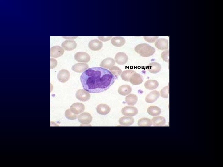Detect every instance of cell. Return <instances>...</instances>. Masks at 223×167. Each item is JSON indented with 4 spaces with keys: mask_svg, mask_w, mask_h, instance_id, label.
Masks as SVG:
<instances>
[{
    "mask_svg": "<svg viewBox=\"0 0 223 167\" xmlns=\"http://www.w3.org/2000/svg\"><path fill=\"white\" fill-rule=\"evenodd\" d=\"M116 79L108 70L101 67L89 68L80 76L84 89L90 93H98L108 89Z\"/></svg>",
    "mask_w": 223,
    "mask_h": 167,
    "instance_id": "6da1fadb",
    "label": "cell"
},
{
    "mask_svg": "<svg viewBox=\"0 0 223 167\" xmlns=\"http://www.w3.org/2000/svg\"><path fill=\"white\" fill-rule=\"evenodd\" d=\"M134 50L141 56L143 57L151 56L155 52V49L154 47L145 43L138 44L134 48Z\"/></svg>",
    "mask_w": 223,
    "mask_h": 167,
    "instance_id": "7a4b0ae2",
    "label": "cell"
},
{
    "mask_svg": "<svg viewBox=\"0 0 223 167\" xmlns=\"http://www.w3.org/2000/svg\"><path fill=\"white\" fill-rule=\"evenodd\" d=\"M92 119V117L89 113H83L78 117V120L82 125H89L91 122Z\"/></svg>",
    "mask_w": 223,
    "mask_h": 167,
    "instance_id": "3957f363",
    "label": "cell"
},
{
    "mask_svg": "<svg viewBox=\"0 0 223 167\" xmlns=\"http://www.w3.org/2000/svg\"><path fill=\"white\" fill-rule=\"evenodd\" d=\"M75 60L79 62H88L90 61V55L85 52H78L75 54L74 56Z\"/></svg>",
    "mask_w": 223,
    "mask_h": 167,
    "instance_id": "277c9868",
    "label": "cell"
},
{
    "mask_svg": "<svg viewBox=\"0 0 223 167\" xmlns=\"http://www.w3.org/2000/svg\"><path fill=\"white\" fill-rule=\"evenodd\" d=\"M76 97L78 100L85 102L88 101L90 98V95L84 89H80L76 92Z\"/></svg>",
    "mask_w": 223,
    "mask_h": 167,
    "instance_id": "5b68a950",
    "label": "cell"
},
{
    "mask_svg": "<svg viewBox=\"0 0 223 167\" xmlns=\"http://www.w3.org/2000/svg\"><path fill=\"white\" fill-rule=\"evenodd\" d=\"M137 109L134 106H126L121 110L122 113L125 116L133 117L136 115L138 113Z\"/></svg>",
    "mask_w": 223,
    "mask_h": 167,
    "instance_id": "8992f818",
    "label": "cell"
},
{
    "mask_svg": "<svg viewBox=\"0 0 223 167\" xmlns=\"http://www.w3.org/2000/svg\"><path fill=\"white\" fill-rule=\"evenodd\" d=\"M115 60L117 64L119 65H124L128 62V57L123 52H119L116 54Z\"/></svg>",
    "mask_w": 223,
    "mask_h": 167,
    "instance_id": "52a82bcc",
    "label": "cell"
},
{
    "mask_svg": "<svg viewBox=\"0 0 223 167\" xmlns=\"http://www.w3.org/2000/svg\"><path fill=\"white\" fill-rule=\"evenodd\" d=\"M64 52V49L62 47L56 45L50 48V56L51 57L57 58L62 55Z\"/></svg>",
    "mask_w": 223,
    "mask_h": 167,
    "instance_id": "ba28073f",
    "label": "cell"
},
{
    "mask_svg": "<svg viewBox=\"0 0 223 167\" xmlns=\"http://www.w3.org/2000/svg\"><path fill=\"white\" fill-rule=\"evenodd\" d=\"M70 72L66 69H62L58 73L57 78L60 82L64 83L67 81L70 78Z\"/></svg>",
    "mask_w": 223,
    "mask_h": 167,
    "instance_id": "9c48e42d",
    "label": "cell"
},
{
    "mask_svg": "<svg viewBox=\"0 0 223 167\" xmlns=\"http://www.w3.org/2000/svg\"><path fill=\"white\" fill-rule=\"evenodd\" d=\"M85 109V107L84 105L79 102L72 104L70 108L72 112L76 114L82 113L84 111Z\"/></svg>",
    "mask_w": 223,
    "mask_h": 167,
    "instance_id": "30bf717a",
    "label": "cell"
},
{
    "mask_svg": "<svg viewBox=\"0 0 223 167\" xmlns=\"http://www.w3.org/2000/svg\"><path fill=\"white\" fill-rule=\"evenodd\" d=\"M155 46L158 49L165 50L168 49V41L165 38L157 39L155 43Z\"/></svg>",
    "mask_w": 223,
    "mask_h": 167,
    "instance_id": "8fae6325",
    "label": "cell"
},
{
    "mask_svg": "<svg viewBox=\"0 0 223 167\" xmlns=\"http://www.w3.org/2000/svg\"><path fill=\"white\" fill-rule=\"evenodd\" d=\"M103 43L98 39H95L90 41L89 43L88 47L91 50L98 51L103 47Z\"/></svg>",
    "mask_w": 223,
    "mask_h": 167,
    "instance_id": "7c38bea8",
    "label": "cell"
},
{
    "mask_svg": "<svg viewBox=\"0 0 223 167\" xmlns=\"http://www.w3.org/2000/svg\"><path fill=\"white\" fill-rule=\"evenodd\" d=\"M160 96V94L158 91H153L147 95L145 98V101L147 103H152L157 100Z\"/></svg>",
    "mask_w": 223,
    "mask_h": 167,
    "instance_id": "4fadbf2b",
    "label": "cell"
},
{
    "mask_svg": "<svg viewBox=\"0 0 223 167\" xmlns=\"http://www.w3.org/2000/svg\"><path fill=\"white\" fill-rule=\"evenodd\" d=\"M61 45L65 50L71 51L76 48L77 44L76 41L73 40H66L63 41Z\"/></svg>",
    "mask_w": 223,
    "mask_h": 167,
    "instance_id": "5bb4252c",
    "label": "cell"
},
{
    "mask_svg": "<svg viewBox=\"0 0 223 167\" xmlns=\"http://www.w3.org/2000/svg\"><path fill=\"white\" fill-rule=\"evenodd\" d=\"M89 68L88 65L85 63H78L73 65L72 69L77 73H81L87 70Z\"/></svg>",
    "mask_w": 223,
    "mask_h": 167,
    "instance_id": "9a60e30c",
    "label": "cell"
},
{
    "mask_svg": "<svg viewBox=\"0 0 223 167\" xmlns=\"http://www.w3.org/2000/svg\"><path fill=\"white\" fill-rule=\"evenodd\" d=\"M161 68V65L156 62L149 63L147 67L148 71L152 74H156L159 72L160 71Z\"/></svg>",
    "mask_w": 223,
    "mask_h": 167,
    "instance_id": "2e32d148",
    "label": "cell"
},
{
    "mask_svg": "<svg viewBox=\"0 0 223 167\" xmlns=\"http://www.w3.org/2000/svg\"><path fill=\"white\" fill-rule=\"evenodd\" d=\"M111 109L109 106L105 104H101L98 105L96 107V111L98 113L102 115H105L110 112Z\"/></svg>",
    "mask_w": 223,
    "mask_h": 167,
    "instance_id": "e0dca14e",
    "label": "cell"
},
{
    "mask_svg": "<svg viewBox=\"0 0 223 167\" xmlns=\"http://www.w3.org/2000/svg\"><path fill=\"white\" fill-rule=\"evenodd\" d=\"M129 81L133 85H139L143 81L142 75L136 72L133 74L130 77Z\"/></svg>",
    "mask_w": 223,
    "mask_h": 167,
    "instance_id": "ac0fdd59",
    "label": "cell"
},
{
    "mask_svg": "<svg viewBox=\"0 0 223 167\" xmlns=\"http://www.w3.org/2000/svg\"><path fill=\"white\" fill-rule=\"evenodd\" d=\"M112 44L116 47H121L124 45L125 42V38L121 36H115L111 40Z\"/></svg>",
    "mask_w": 223,
    "mask_h": 167,
    "instance_id": "d6986e66",
    "label": "cell"
},
{
    "mask_svg": "<svg viewBox=\"0 0 223 167\" xmlns=\"http://www.w3.org/2000/svg\"><path fill=\"white\" fill-rule=\"evenodd\" d=\"M119 122L121 125L128 126L133 124L134 122V120L131 117L123 116L120 118Z\"/></svg>",
    "mask_w": 223,
    "mask_h": 167,
    "instance_id": "ffe728a7",
    "label": "cell"
},
{
    "mask_svg": "<svg viewBox=\"0 0 223 167\" xmlns=\"http://www.w3.org/2000/svg\"><path fill=\"white\" fill-rule=\"evenodd\" d=\"M115 64V62L113 58H107L101 62L100 66L103 68L108 69L114 66Z\"/></svg>",
    "mask_w": 223,
    "mask_h": 167,
    "instance_id": "44dd1931",
    "label": "cell"
},
{
    "mask_svg": "<svg viewBox=\"0 0 223 167\" xmlns=\"http://www.w3.org/2000/svg\"><path fill=\"white\" fill-rule=\"evenodd\" d=\"M132 91L131 86L128 85H123L118 88V92L120 95L125 96L130 93Z\"/></svg>",
    "mask_w": 223,
    "mask_h": 167,
    "instance_id": "7402d4cb",
    "label": "cell"
},
{
    "mask_svg": "<svg viewBox=\"0 0 223 167\" xmlns=\"http://www.w3.org/2000/svg\"><path fill=\"white\" fill-rule=\"evenodd\" d=\"M152 120V124L154 126H163L166 123L165 118L161 116L153 117Z\"/></svg>",
    "mask_w": 223,
    "mask_h": 167,
    "instance_id": "603a6c76",
    "label": "cell"
},
{
    "mask_svg": "<svg viewBox=\"0 0 223 167\" xmlns=\"http://www.w3.org/2000/svg\"><path fill=\"white\" fill-rule=\"evenodd\" d=\"M138 100L137 96L133 94H129L126 96L125 98L126 103L129 105H134L136 103Z\"/></svg>",
    "mask_w": 223,
    "mask_h": 167,
    "instance_id": "cb8c5ba5",
    "label": "cell"
},
{
    "mask_svg": "<svg viewBox=\"0 0 223 167\" xmlns=\"http://www.w3.org/2000/svg\"><path fill=\"white\" fill-rule=\"evenodd\" d=\"M159 85V83L155 80H149L144 83L145 88L149 90L155 89L158 87Z\"/></svg>",
    "mask_w": 223,
    "mask_h": 167,
    "instance_id": "d4e9b609",
    "label": "cell"
},
{
    "mask_svg": "<svg viewBox=\"0 0 223 167\" xmlns=\"http://www.w3.org/2000/svg\"><path fill=\"white\" fill-rule=\"evenodd\" d=\"M147 112L149 114L152 116H156L161 113V109L157 106H151L147 108Z\"/></svg>",
    "mask_w": 223,
    "mask_h": 167,
    "instance_id": "484cf974",
    "label": "cell"
},
{
    "mask_svg": "<svg viewBox=\"0 0 223 167\" xmlns=\"http://www.w3.org/2000/svg\"><path fill=\"white\" fill-rule=\"evenodd\" d=\"M136 72L132 70H127L124 71L121 75V79L124 80L129 82L131 76Z\"/></svg>",
    "mask_w": 223,
    "mask_h": 167,
    "instance_id": "4316f807",
    "label": "cell"
},
{
    "mask_svg": "<svg viewBox=\"0 0 223 167\" xmlns=\"http://www.w3.org/2000/svg\"><path fill=\"white\" fill-rule=\"evenodd\" d=\"M138 126H150L152 125V121L146 118H140L138 120Z\"/></svg>",
    "mask_w": 223,
    "mask_h": 167,
    "instance_id": "83f0119b",
    "label": "cell"
},
{
    "mask_svg": "<svg viewBox=\"0 0 223 167\" xmlns=\"http://www.w3.org/2000/svg\"><path fill=\"white\" fill-rule=\"evenodd\" d=\"M110 72L116 77V79L117 76L120 75L122 72V70L116 66L111 67L109 68Z\"/></svg>",
    "mask_w": 223,
    "mask_h": 167,
    "instance_id": "f1b7e54d",
    "label": "cell"
},
{
    "mask_svg": "<svg viewBox=\"0 0 223 167\" xmlns=\"http://www.w3.org/2000/svg\"><path fill=\"white\" fill-rule=\"evenodd\" d=\"M65 115L66 118L71 120L76 119L78 116V114L72 112L70 109H68L66 110L65 112Z\"/></svg>",
    "mask_w": 223,
    "mask_h": 167,
    "instance_id": "f546056e",
    "label": "cell"
},
{
    "mask_svg": "<svg viewBox=\"0 0 223 167\" xmlns=\"http://www.w3.org/2000/svg\"><path fill=\"white\" fill-rule=\"evenodd\" d=\"M169 93V86H167L163 88L160 91L161 97L167 98L168 97Z\"/></svg>",
    "mask_w": 223,
    "mask_h": 167,
    "instance_id": "4dcf8cb0",
    "label": "cell"
},
{
    "mask_svg": "<svg viewBox=\"0 0 223 167\" xmlns=\"http://www.w3.org/2000/svg\"><path fill=\"white\" fill-rule=\"evenodd\" d=\"M161 57L165 62H169V50H166L161 53Z\"/></svg>",
    "mask_w": 223,
    "mask_h": 167,
    "instance_id": "1f68e13d",
    "label": "cell"
},
{
    "mask_svg": "<svg viewBox=\"0 0 223 167\" xmlns=\"http://www.w3.org/2000/svg\"><path fill=\"white\" fill-rule=\"evenodd\" d=\"M145 40L149 42H154L159 38V36H144Z\"/></svg>",
    "mask_w": 223,
    "mask_h": 167,
    "instance_id": "d6a6232c",
    "label": "cell"
},
{
    "mask_svg": "<svg viewBox=\"0 0 223 167\" xmlns=\"http://www.w3.org/2000/svg\"><path fill=\"white\" fill-rule=\"evenodd\" d=\"M112 36H98V38L101 41L105 42L110 40Z\"/></svg>",
    "mask_w": 223,
    "mask_h": 167,
    "instance_id": "836d02e7",
    "label": "cell"
},
{
    "mask_svg": "<svg viewBox=\"0 0 223 167\" xmlns=\"http://www.w3.org/2000/svg\"><path fill=\"white\" fill-rule=\"evenodd\" d=\"M50 61L51 62H52V63H53L52 65L50 66V68L51 69L57 66V62L55 59L53 58H50Z\"/></svg>",
    "mask_w": 223,
    "mask_h": 167,
    "instance_id": "e575fe53",
    "label": "cell"
}]
</instances>
